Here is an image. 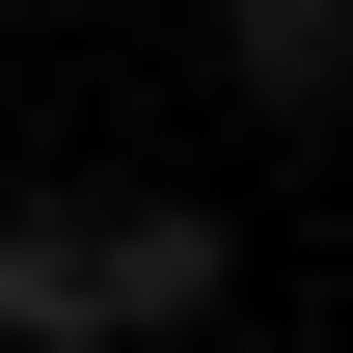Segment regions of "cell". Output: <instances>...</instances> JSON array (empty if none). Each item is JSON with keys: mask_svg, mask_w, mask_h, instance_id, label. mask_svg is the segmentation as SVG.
Segmentation results:
<instances>
[{"mask_svg": "<svg viewBox=\"0 0 353 353\" xmlns=\"http://www.w3.org/2000/svg\"><path fill=\"white\" fill-rule=\"evenodd\" d=\"M245 326V218L218 190H109V353H218Z\"/></svg>", "mask_w": 353, "mask_h": 353, "instance_id": "1", "label": "cell"}, {"mask_svg": "<svg viewBox=\"0 0 353 353\" xmlns=\"http://www.w3.org/2000/svg\"><path fill=\"white\" fill-rule=\"evenodd\" d=\"M218 82H245L272 136H326V109H353V0H218Z\"/></svg>", "mask_w": 353, "mask_h": 353, "instance_id": "3", "label": "cell"}, {"mask_svg": "<svg viewBox=\"0 0 353 353\" xmlns=\"http://www.w3.org/2000/svg\"><path fill=\"white\" fill-rule=\"evenodd\" d=\"M0 353H109V190H28L0 218Z\"/></svg>", "mask_w": 353, "mask_h": 353, "instance_id": "2", "label": "cell"}, {"mask_svg": "<svg viewBox=\"0 0 353 353\" xmlns=\"http://www.w3.org/2000/svg\"><path fill=\"white\" fill-rule=\"evenodd\" d=\"M0 28H28V0H0Z\"/></svg>", "mask_w": 353, "mask_h": 353, "instance_id": "4", "label": "cell"}]
</instances>
